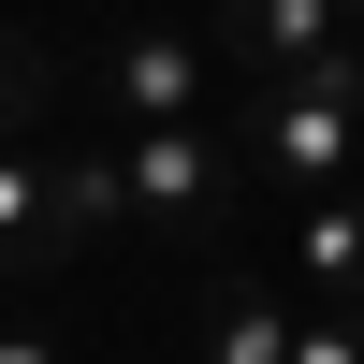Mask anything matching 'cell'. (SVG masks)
<instances>
[{
	"mask_svg": "<svg viewBox=\"0 0 364 364\" xmlns=\"http://www.w3.org/2000/svg\"><path fill=\"white\" fill-rule=\"evenodd\" d=\"M233 146H248V190H277V204L350 190V161H364V44H336L321 73H291V87H248Z\"/></svg>",
	"mask_w": 364,
	"mask_h": 364,
	"instance_id": "1",
	"label": "cell"
},
{
	"mask_svg": "<svg viewBox=\"0 0 364 364\" xmlns=\"http://www.w3.org/2000/svg\"><path fill=\"white\" fill-rule=\"evenodd\" d=\"M117 175H132V219H161V233H219L233 204H248V146H233L219 117H190V132H132Z\"/></svg>",
	"mask_w": 364,
	"mask_h": 364,
	"instance_id": "2",
	"label": "cell"
},
{
	"mask_svg": "<svg viewBox=\"0 0 364 364\" xmlns=\"http://www.w3.org/2000/svg\"><path fill=\"white\" fill-rule=\"evenodd\" d=\"M204 44H219L233 87H291V73H321L350 44V15L336 0H204Z\"/></svg>",
	"mask_w": 364,
	"mask_h": 364,
	"instance_id": "3",
	"label": "cell"
},
{
	"mask_svg": "<svg viewBox=\"0 0 364 364\" xmlns=\"http://www.w3.org/2000/svg\"><path fill=\"white\" fill-rule=\"evenodd\" d=\"M102 87H117L132 132H190V117L219 102V44H204V29H146V44L102 58Z\"/></svg>",
	"mask_w": 364,
	"mask_h": 364,
	"instance_id": "4",
	"label": "cell"
},
{
	"mask_svg": "<svg viewBox=\"0 0 364 364\" xmlns=\"http://www.w3.org/2000/svg\"><path fill=\"white\" fill-rule=\"evenodd\" d=\"M291 291L277 277H219V306H204V364H291Z\"/></svg>",
	"mask_w": 364,
	"mask_h": 364,
	"instance_id": "5",
	"label": "cell"
},
{
	"mask_svg": "<svg viewBox=\"0 0 364 364\" xmlns=\"http://www.w3.org/2000/svg\"><path fill=\"white\" fill-rule=\"evenodd\" d=\"M44 262H73L58 248V161H15L0 146V277H44Z\"/></svg>",
	"mask_w": 364,
	"mask_h": 364,
	"instance_id": "6",
	"label": "cell"
},
{
	"mask_svg": "<svg viewBox=\"0 0 364 364\" xmlns=\"http://www.w3.org/2000/svg\"><path fill=\"white\" fill-rule=\"evenodd\" d=\"M291 219H306V291L321 306H364V190H321Z\"/></svg>",
	"mask_w": 364,
	"mask_h": 364,
	"instance_id": "7",
	"label": "cell"
},
{
	"mask_svg": "<svg viewBox=\"0 0 364 364\" xmlns=\"http://www.w3.org/2000/svg\"><path fill=\"white\" fill-rule=\"evenodd\" d=\"M132 219V175H117V146H87V161H58V248H87V233Z\"/></svg>",
	"mask_w": 364,
	"mask_h": 364,
	"instance_id": "8",
	"label": "cell"
},
{
	"mask_svg": "<svg viewBox=\"0 0 364 364\" xmlns=\"http://www.w3.org/2000/svg\"><path fill=\"white\" fill-rule=\"evenodd\" d=\"M44 87H58V58H44V44H0V146L44 117Z\"/></svg>",
	"mask_w": 364,
	"mask_h": 364,
	"instance_id": "9",
	"label": "cell"
},
{
	"mask_svg": "<svg viewBox=\"0 0 364 364\" xmlns=\"http://www.w3.org/2000/svg\"><path fill=\"white\" fill-rule=\"evenodd\" d=\"M291 364H364V306H306L291 321Z\"/></svg>",
	"mask_w": 364,
	"mask_h": 364,
	"instance_id": "10",
	"label": "cell"
},
{
	"mask_svg": "<svg viewBox=\"0 0 364 364\" xmlns=\"http://www.w3.org/2000/svg\"><path fill=\"white\" fill-rule=\"evenodd\" d=\"M0 364H58V336H44V321H15V336H0Z\"/></svg>",
	"mask_w": 364,
	"mask_h": 364,
	"instance_id": "11",
	"label": "cell"
},
{
	"mask_svg": "<svg viewBox=\"0 0 364 364\" xmlns=\"http://www.w3.org/2000/svg\"><path fill=\"white\" fill-rule=\"evenodd\" d=\"M336 15H364V0H336Z\"/></svg>",
	"mask_w": 364,
	"mask_h": 364,
	"instance_id": "12",
	"label": "cell"
},
{
	"mask_svg": "<svg viewBox=\"0 0 364 364\" xmlns=\"http://www.w3.org/2000/svg\"><path fill=\"white\" fill-rule=\"evenodd\" d=\"M350 190H364V161H350Z\"/></svg>",
	"mask_w": 364,
	"mask_h": 364,
	"instance_id": "13",
	"label": "cell"
}]
</instances>
